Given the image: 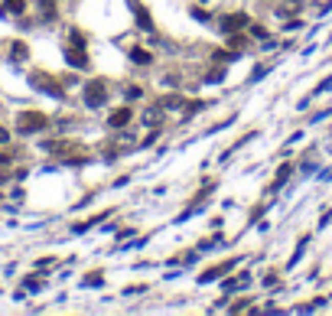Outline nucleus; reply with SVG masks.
Listing matches in <instances>:
<instances>
[{
    "mask_svg": "<svg viewBox=\"0 0 332 316\" xmlns=\"http://www.w3.org/2000/svg\"><path fill=\"white\" fill-rule=\"evenodd\" d=\"M124 92H127V101H137V98H143V88H140V85H127Z\"/></svg>",
    "mask_w": 332,
    "mask_h": 316,
    "instance_id": "6e6552de",
    "label": "nucleus"
},
{
    "mask_svg": "<svg viewBox=\"0 0 332 316\" xmlns=\"http://www.w3.org/2000/svg\"><path fill=\"white\" fill-rule=\"evenodd\" d=\"M222 26H225V30H241V26H248V16H245V13L225 16V20H222Z\"/></svg>",
    "mask_w": 332,
    "mask_h": 316,
    "instance_id": "39448f33",
    "label": "nucleus"
},
{
    "mask_svg": "<svg viewBox=\"0 0 332 316\" xmlns=\"http://www.w3.org/2000/svg\"><path fill=\"white\" fill-rule=\"evenodd\" d=\"M130 118H134V114H130V108H127V104H124V108H114V111H111V118H107V124H111V127H124V124H127Z\"/></svg>",
    "mask_w": 332,
    "mask_h": 316,
    "instance_id": "20e7f679",
    "label": "nucleus"
},
{
    "mask_svg": "<svg viewBox=\"0 0 332 316\" xmlns=\"http://www.w3.org/2000/svg\"><path fill=\"white\" fill-rule=\"evenodd\" d=\"M49 121H46V114H20V121H16V130L20 134H33V130H42Z\"/></svg>",
    "mask_w": 332,
    "mask_h": 316,
    "instance_id": "f03ea898",
    "label": "nucleus"
},
{
    "mask_svg": "<svg viewBox=\"0 0 332 316\" xmlns=\"http://www.w3.org/2000/svg\"><path fill=\"white\" fill-rule=\"evenodd\" d=\"M130 59H134V62H140V65H150V62H153V56H150V52H143V49H134Z\"/></svg>",
    "mask_w": 332,
    "mask_h": 316,
    "instance_id": "0eeeda50",
    "label": "nucleus"
},
{
    "mask_svg": "<svg viewBox=\"0 0 332 316\" xmlns=\"http://www.w3.org/2000/svg\"><path fill=\"white\" fill-rule=\"evenodd\" d=\"M7 10H10V13H23L26 10V0H7V4L0 7V13H7Z\"/></svg>",
    "mask_w": 332,
    "mask_h": 316,
    "instance_id": "423d86ee",
    "label": "nucleus"
},
{
    "mask_svg": "<svg viewBox=\"0 0 332 316\" xmlns=\"http://www.w3.org/2000/svg\"><path fill=\"white\" fill-rule=\"evenodd\" d=\"M130 7H134V13H137V26H140V30H143V33L153 30V16L147 13V7H143L140 0H130Z\"/></svg>",
    "mask_w": 332,
    "mask_h": 316,
    "instance_id": "7ed1b4c3",
    "label": "nucleus"
},
{
    "mask_svg": "<svg viewBox=\"0 0 332 316\" xmlns=\"http://www.w3.org/2000/svg\"><path fill=\"white\" fill-rule=\"evenodd\" d=\"M107 95H111V92H107V82H101V78H95V82H88L85 85V104H88V108H104V104H107Z\"/></svg>",
    "mask_w": 332,
    "mask_h": 316,
    "instance_id": "f257e3e1",
    "label": "nucleus"
},
{
    "mask_svg": "<svg viewBox=\"0 0 332 316\" xmlns=\"http://www.w3.org/2000/svg\"><path fill=\"white\" fill-rule=\"evenodd\" d=\"M143 121H147V124H157V121H160V108H147Z\"/></svg>",
    "mask_w": 332,
    "mask_h": 316,
    "instance_id": "1a4fd4ad",
    "label": "nucleus"
},
{
    "mask_svg": "<svg viewBox=\"0 0 332 316\" xmlns=\"http://www.w3.org/2000/svg\"><path fill=\"white\" fill-rule=\"evenodd\" d=\"M7 140H10V134H7V130H0V144H7Z\"/></svg>",
    "mask_w": 332,
    "mask_h": 316,
    "instance_id": "9d476101",
    "label": "nucleus"
}]
</instances>
